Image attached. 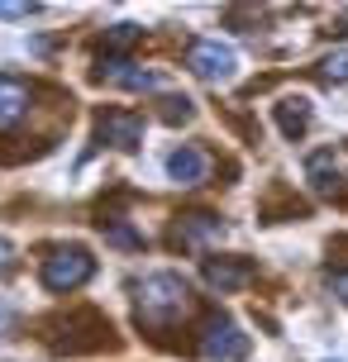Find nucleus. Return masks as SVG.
<instances>
[{
  "label": "nucleus",
  "instance_id": "nucleus-1",
  "mask_svg": "<svg viewBox=\"0 0 348 362\" xmlns=\"http://www.w3.org/2000/svg\"><path fill=\"white\" fill-rule=\"evenodd\" d=\"M134 310H139V325H148V329L177 325L186 310H191L186 276H177V272H153V276H144L134 286Z\"/></svg>",
  "mask_w": 348,
  "mask_h": 362
},
{
  "label": "nucleus",
  "instance_id": "nucleus-2",
  "mask_svg": "<svg viewBox=\"0 0 348 362\" xmlns=\"http://www.w3.org/2000/svg\"><path fill=\"white\" fill-rule=\"evenodd\" d=\"M38 276H43L48 291H76L95 276V257L81 243H62V248H53V253L43 257V272Z\"/></svg>",
  "mask_w": 348,
  "mask_h": 362
},
{
  "label": "nucleus",
  "instance_id": "nucleus-3",
  "mask_svg": "<svg viewBox=\"0 0 348 362\" xmlns=\"http://www.w3.org/2000/svg\"><path fill=\"white\" fill-rule=\"evenodd\" d=\"M186 67L201 76V81H229L238 67V57L229 43H220V38H196L191 48H186Z\"/></svg>",
  "mask_w": 348,
  "mask_h": 362
},
{
  "label": "nucleus",
  "instance_id": "nucleus-4",
  "mask_svg": "<svg viewBox=\"0 0 348 362\" xmlns=\"http://www.w3.org/2000/svg\"><path fill=\"white\" fill-rule=\"evenodd\" d=\"M201 353L210 362H234L248 353V339L238 334V325L229 320V315H210L201 325Z\"/></svg>",
  "mask_w": 348,
  "mask_h": 362
},
{
  "label": "nucleus",
  "instance_id": "nucleus-5",
  "mask_svg": "<svg viewBox=\"0 0 348 362\" xmlns=\"http://www.w3.org/2000/svg\"><path fill=\"white\" fill-rule=\"evenodd\" d=\"M95 139L110 148H134L144 144V115H134V110H100V119H95Z\"/></svg>",
  "mask_w": 348,
  "mask_h": 362
},
{
  "label": "nucleus",
  "instance_id": "nucleus-6",
  "mask_svg": "<svg viewBox=\"0 0 348 362\" xmlns=\"http://www.w3.org/2000/svg\"><path fill=\"white\" fill-rule=\"evenodd\" d=\"M100 76H105L110 86H124V90H158L163 86L158 72H148V67H139V62H129V57H120V53L100 57Z\"/></svg>",
  "mask_w": 348,
  "mask_h": 362
},
{
  "label": "nucleus",
  "instance_id": "nucleus-7",
  "mask_svg": "<svg viewBox=\"0 0 348 362\" xmlns=\"http://www.w3.org/2000/svg\"><path fill=\"white\" fill-rule=\"evenodd\" d=\"M201 276H205L215 291H243V286L257 276V267L248 262V257H205Z\"/></svg>",
  "mask_w": 348,
  "mask_h": 362
},
{
  "label": "nucleus",
  "instance_id": "nucleus-8",
  "mask_svg": "<svg viewBox=\"0 0 348 362\" xmlns=\"http://www.w3.org/2000/svg\"><path fill=\"white\" fill-rule=\"evenodd\" d=\"M167 177L177 181V186H205V177H210V153L196 148V144H182L167 158Z\"/></svg>",
  "mask_w": 348,
  "mask_h": 362
},
{
  "label": "nucleus",
  "instance_id": "nucleus-9",
  "mask_svg": "<svg viewBox=\"0 0 348 362\" xmlns=\"http://www.w3.org/2000/svg\"><path fill=\"white\" fill-rule=\"evenodd\" d=\"M306 181H311L315 196H339L344 191V172H339V158H334L330 148H315L311 158H306Z\"/></svg>",
  "mask_w": 348,
  "mask_h": 362
},
{
  "label": "nucleus",
  "instance_id": "nucleus-10",
  "mask_svg": "<svg viewBox=\"0 0 348 362\" xmlns=\"http://www.w3.org/2000/svg\"><path fill=\"white\" fill-rule=\"evenodd\" d=\"M29 100H34V90L24 86L19 76H0V134H10L29 115Z\"/></svg>",
  "mask_w": 348,
  "mask_h": 362
},
{
  "label": "nucleus",
  "instance_id": "nucleus-11",
  "mask_svg": "<svg viewBox=\"0 0 348 362\" xmlns=\"http://www.w3.org/2000/svg\"><path fill=\"white\" fill-rule=\"evenodd\" d=\"M224 234V224L215 215H201V210H196V215H182L177 219V229H172V243H177V248H201V243H210V238H220Z\"/></svg>",
  "mask_w": 348,
  "mask_h": 362
},
{
  "label": "nucleus",
  "instance_id": "nucleus-12",
  "mask_svg": "<svg viewBox=\"0 0 348 362\" xmlns=\"http://www.w3.org/2000/svg\"><path fill=\"white\" fill-rule=\"evenodd\" d=\"M277 124H282V134H286V139H301V134L311 129V100H306V95L282 100V105H277Z\"/></svg>",
  "mask_w": 348,
  "mask_h": 362
},
{
  "label": "nucleus",
  "instance_id": "nucleus-13",
  "mask_svg": "<svg viewBox=\"0 0 348 362\" xmlns=\"http://www.w3.org/2000/svg\"><path fill=\"white\" fill-rule=\"evenodd\" d=\"M191 115H196V110H191L186 95H167V100H163V119H167V124H186Z\"/></svg>",
  "mask_w": 348,
  "mask_h": 362
},
{
  "label": "nucleus",
  "instance_id": "nucleus-14",
  "mask_svg": "<svg viewBox=\"0 0 348 362\" xmlns=\"http://www.w3.org/2000/svg\"><path fill=\"white\" fill-rule=\"evenodd\" d=\"M320 72H325V81H348V48H344V53H330Z\"/></svg>",
  "mask_w": 348,
  "mask_h": 362
},
{
  "label": "nucleus",
  "instance_id": "nucleus-15",
  "mask_svg": "<svg viewBox=\"0 0 348 362\" xmlns=\"http://www.w3.org/2000/svg\"><path fill=\"white\" fill-rule=\"evenodd\" d=\"M139 34H144L139 24H115L110 29V48H129V43H139Z\"/></svg>",
  "mask_w": 348,
  "mask_h": 362
},
{
  "label": "nucleus",
  "instance_id": "nucleus-16",
  "mask_svg": "<svg viewBox=\"0 0 348 362\" xmlns=\"http://www.w3.org/2000/svg\"><path fill=\"white\" fill-rule=\"evenodd\" d=\"M15 267V248H10V238H0V276Z\"/></svg>",
  "mask_w": 348,
  "mask_h": 362
},
{
  "label": "nucleus",
  "instance_id": "nucleus-17",
  "mask_svg": "<svg viewBox=\"0 0 348 362\" xmlns=\"http://www.w3.org/2000/svg\"><path fill=\"white\" fill-rule=\"evenodd\" d=\"M330 286H334V296H339V300H344V305H348V272H339V276H334Z\"/></svg>",
  "mask_w": 348,
  "mask_h": 362
},
{
  "label": "nucleus",
  "instance_id": "nucleus-18",
  "mask_svg": "<svg viewBox=\"0 0 348 362\" xmlns=\"http://www.w3.org/2000/svg\"><path fill=\"white\" fill-rule=\"evenodd\" d=\"M10 325H15V310H10V305H5V300H0V334H5V329H10Z\"/></svg>",
  "mask_w": 348,
  "mask_h": 362
}]
</instances>
